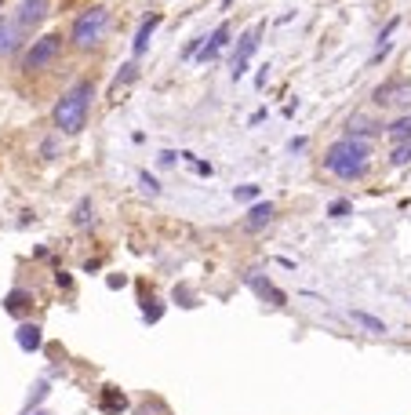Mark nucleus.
Segmentation results:
<instances>
[{
	"mask_svg": "<svg viewBox=\"0 0 411 415\" xmlns=\"http://www.w3.org/2000/svg\"><path fill=\"white\" fill-rule=\"evenodd\" d=\"M124 73H117V80H113V92H120V84H132L135 77H139V66L135 62H127V66H120Z\"/></svg>",
	"mask_w": 411,
	"mask_h": 415,
	"instance_id": "19",
	"label": "nucleus"
},
{
	"mask_svg": "<svg viewBox=\"0 0 411 415\" xmlns=\"http://www.w3.org/2000/svg\"><path fill=\"white\" fill-rule=\"evenodd\" d=\"M258 37H263V26H251L241 33V44H236V55H233V80L248 73V58L258 51Z\"/></svg>",
	"mask_w": 411,
	"mask_h": 415,
	"instance_id": "5",
	"label": "nucleus"
},
{
	"mask_svg": "<svg viewBox=\"0 0 411 415\" xmlns=\"http://www.w3.org/2000/svg\"><path fill=\"white\" fill-rule=\"evenodd\" d=\"M367 157H372V146H367V139H339L328 153H324V168H328L331 175H339V179H360V175L367 171Z\"/></svg>",
	"mask_w": 411,
	"mask_h": 415,
	"instance_id": "1",
	"label": "nucleus"
},
{
	"mask_svg": "<svg viewBox=\"0 0 411 415\" xmlns=\"http://www.w3.org/2000/svg\"><path fill=\"white\" fill-rule=\"evenodd\" d=\"M273 218V204L266 201V204H255L251 211H248V230H258V226H266Z\"/></svg>",
	"mask_w": 411,
	"mask_h": 415,
	"instance_id": "15",
	"label": "nucleus"
},
{
	"mask_svg": "<svg viewBox=\"0 0 411 415\" xmlns=\"http://www.w3.org/2000/svg\"><path fill=\"white\" fill-rule=\"evenodd\" d=\"M350 321H353V324H360L364 332H372V335H386V332H389L386 321H379V317H372V314H364V310H353V314H350Z\"/></svg>",
	"mask_w": 411,
	"mask_h": 415,
	"instance_id": "13",
	"label": "nucleus"
},
{
	"mask_svg": "<svg viewBox=\"0 0 411 415\" xmlns=\"http://www.w3.org/2000/svg\"><path fill=\"white\" fill-rule=\"evenodd\" d=\"M386 131H389V139H393V142H411V117H397Z\"/></svg>",
	"mask_w": 411,
	"mask_h": 415,
	"instance_id": "18",
	"label": "nucleus"
},
{
	"mask_svg": "<svg viewBox=\"0 0 411 415\" xmlns=\"http://www.w3.org/2000/svg\"><path fill=\"white\" fill-rule=\"evenodd\" d=\"M55 149H58V142H55V139H48V142H44V157H55Z\"/></svg>",
	"mask_w": 411,
	"mask_h": 415,
	"instance_id": "25",
	"label": "nucleus"
},
{
	"mask_svg": "<svg viewBox=\"0 0 411 415\" xmlns=\"http://www.w3.org/2000/svg\"><path fill=\"white\" fill-rule=\"evenodd\" d=\"M88 211H91L88 201H80V204H77V215H73V218H77V226H88V223H91V215H88Z\"/></svg>",
	"mask_w": 411,
	"mask_h": 415,
	"instance_id": "21",
	"label": "nucleus"
},
{
	"mask_svg": "<svg viewBox=\"0 0 411 415\" xmlns=\"http://www.w3.org/2000/svg\"><path fill=\"white\" fill-rule=\"evenodd\" d=\"M51 0H18V11H15V26L18 30H33L48 18Z\"/></svg>",
	"mask_w": 411,
	"mask_h": 415,
	"instance_id": "7",
	"label": "nucleus"
},
{
	"mask_svg": "<svg viewBox=\"0 0 411 415\" xmlns=\"http://www.w3.org/2000/svg\"><path fill=\"white\" fill-rule=\"evenodd\" d=\"M15 44H18V26L15 22H4V26H0V55L15 51Z\"/></svg>",
	"mask_w": 411,
	"mask_h": 415,
	"instance_id": "17",
	"label": "nucleus"
},
{
	"mask_svg": "<svg viewBox=\"0 0 411 415\" xmlns=\"http://www.w3.org/2000/svg\"><path fill=\"white\" fill-rule=\"evenodd\" d=\"M389 161H393V164H407V161H411V142H397V146H393V157H389Z\"/></svg>",
	"mask_w": 411,
	"mask_h": 415,
	"instance_id": "20",
	"label": "nucleus"
},
{
	"mask_svg": "<svg viewBox=\"0 0 411 415\" xmlns=\"http://www.w3.org/2000/svg\"><path fill=\"white\" fill-rule=\"evenodd\" d=\"M233 197H236V201H251V197H258V186H236Z\"/></svg>",
	"mask_w": 411,
	"mask_h": 415,
	"instance_id": "22",
	"label": "nucleus"
},
{
	"mask_svg": "<svg viewBox=\"0 0 411 415\" xmlns=\"http://www.w3.org/2000/svg\"><path fill=\"white\" fill-rule=\"evenodd\" d=\"M226 44H229V26H226V22H222V26L219 30H215L204 44H201V51H197V58L201 62H211V58H219V51L226 48Z\"/></svg>",
	"mask_w": 411,
	"mask_h": 415,
	"instance_id": "8",
	"label": "nucleus"
},
{
	"mask_svg": "<svg viewBox=\"0 0 411 415\" xmlns=\"http://www.w3.org/2000/svg\"><path fill=\"white\" fill-rule=\"evenodd\" d=\"M99 408L106 411V415H117V411H124L127 408V397L117 390V386H106L102 390V401H99Z\"/></svg>",
	"mask_w": 411,
	"mask_h": 415,
	"instance_id": "11",
	"label": "nucleus"
},
{
	"mask_svg": "<svg viewBox=\"0 0 411 415\" xmlns=\"http://www.w3.org/2000/svg\"><path fill=\"white\" fill-rule=\"evenodd\" d=\"M106 30H110V11H106V8H88V11L77 15L70 40H73V48L88 51V48H95V44L106 37Z\"/></svg>",
	"mask_w": 411,
	"mask_h": 415,
	"instance_id": "3",
	"label": "nucleus"
},
{
	"mask_svg": "<svg viewBox=\"0 0 411 415\" xmlns=\"http://www.w3.org/2000/svg\"><path fill=\"white\" fill-rule=\"evenodd\" d=\"M40 415H44V411H40Z\"/></svg>",
	"mask_w": 411,
	"mask_h": 415,
	"instance_id": "27",
	"label": "nucleus"
},
{
	"mask_svg": "<svg viewBox=\"0 0 411 415\" xmlns=\"http://www.w3.org/2000/svg\"><path fill=\"white\" fill-rule=\"evenodd\" d=\"M139 179H142V186H146V193H160V186H157V179H153V175H149V171H142V175H139Z\"/></svg>",
	"mask_w": 411,
	"mask_h": 415,
	"instance_id": "23",
	"label": "nucleus"
},
{
	"mask_svg": "<svg viewBox=\"0 0 411 415\" xmlns=\"http://www.w3.org/2000/svg\"><path fill=\"white\" fill-rule=\"evenodd\" d=\"M382 124L367 120V117H350V139H364V135H375Z\"/></svg>",
	"mask_w": 411,
	"mask_h": 415,
	"instance_id": "16",
	"label": "nucleus"
},
{
	"mask_svg": "<svg viewBox=\"0 0 411 415\" xmlns=\"http://www.w3.org/2000/svg\"><path fill=\"white\" fill-rule=\"evenodd\" d=\"M248 284H251V288H255L258 295H263V299H270L273 306H284V302H288V295L280 292V288H273V284L263 280V277H248Z\"/></svg>",
	"mask_w": 411,
	"mask_h": 415,
	"instance_id": "12",
	"label": "nucleus"
},
{
	"mask_svg": "<svg viewBox=\"0 0 411 415\" xmlns=\"http://www.w3.org/2000/svg\"><path fill=\"white\" fill-rule=\"evenodd\" d=\"M58 51H62V37L58 33H48V37L33 40V48L26 51V70H44Z\"/></svg>",
	"mask_w": 411,
	"mask_h": 415,
	"instance_id": "4",
	"label": "nucleus"
},
{
	"mask_svg": "<svg viewBox=\"0 0 411 415\" xmlns=\"http://www.w3.org/2000/svg\"><path fill=\"white\" fill-rule=\"evenodd\" d=\"M160 26V15H149L142 26H139V33H135V40H132V51L135 55H142L146 48H149V40H153V30Z\"/></svg>",
	"mask_w": 411,
	"mask_h": 415,
	"instance_id": "9",
	"label": "nucleus"
},
{
	"mask_svg": "<svg viewBox=\"0 0 411 415\" xmlns=\"http://www.w3.org/2000/svg\"><path fill=\"white\" fill-rule=\"evenodd\" d=\"M328 211H331V215L339 218V215H346V211H350V201H335V204H331Z\"/></svg>",
	"mask_w": 411,
	"mask_h": 415,
	"instance_id": "24",
	"label": "nucleus"
},
{
	"mask_svg": "<svg viewBox=\"0 0 411 415\" xmlns=\"http://www.w3.org/2000/svg\"><path fill=\"white\" fill-rule=\"evenodd\" d=\"M15 342L26 349V354H33V349H40V342H44V335H40V324H23L15 332Z\"/></svg>",
	"mask_w": 411,
	"mask_h": 415,
	"instance_id": "10",
	"label": "nucleus"
},
{
	"mask_svg": "<svg viewBox=\"0 0 411 415\" xmlns=\"http://www.w3.org/2000/svg\"><path fill=\"white\" fill-rule=\"evenodd\" d=\"M30 302H33V299H30V292H11V295L4 299V310H8V314H15V317H23V314L30 310Z\"/></svg>",
	"mask_w": 411,
	"mask_h": 415,
	"instance_id": "14",
	"label": "nucleus"
},
{
	"mask_svg": "<svg viewBox=\"0 0 411 415\" xmlns=\"http://www.w3.org/2000/svg\"><path fill=\"white\" fill-rule=\"evenodd\" d=\"M0 26H4V18H0Z\"/></svg>",
	"mask_w": 411,
	"mask_h": 415,
	"instance_id": "26",
	"label": "nucleus"
},
{
	"mask_svg": "<svg viewBox=\"0 0 411 415\" xmlns=\"http://www.w3.org/2000/svg\"><path fill=\"white\" fill-rule=\"evenodd\" d=\"M375 102H379V106L411 109V80H389V84L375 87Z\"/></svg>",
	"mask_w": 411,
	"mask_h": 415,
	"instance_id": "6",
	"label": "nucleus"
},
{
	"mask_svg": "<svg viewBox=\"0 0 411 415\" xmlns=\"http://www.w3.org/2000/svg\"><path fill=\"white\" fill-rule=\"evenodd\" d=\"M95 99V87L91 80H77L66 95L58 99L55 106V124L58 131H66V135H77V131H84V124H88V106Z\"/></svg>",
	"mask_w": 411,
	"mask_h": 415,
	"instance_id": "2",
	"label": "nucleus"
}]
</instances>
